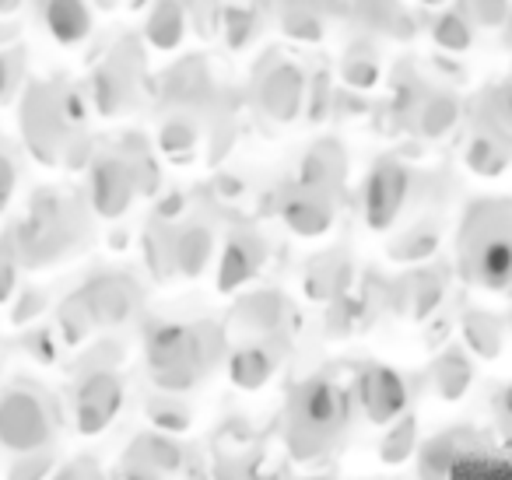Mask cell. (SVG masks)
Returning <instances> with one entry per match:
<instances>
[{
  "label": "cell",
  "instance_id": "1",
  "mask_svg": "<svg viewBox=\"0 0 512 480\" xmlns=\"http://www.w3.org/2000/svg\"><path fill=\"white\" fill-rule=\"evenodd\" d=\"M348 424L344 393L327 379H306L292 389L285 407V445L295 459H320Z\"/></svg>",
  "mask_w": 512,
  "mask_h": 480
},
{
  "label": "cell",
  "instance_id": "2",
  "mask_svg": "<svg viewBox=\"0 0 512 480\" xmlns=\"http://www.w3.org/2000/svg\"><path fill=\"white\" fill-rule=\"evenodd\" d=\"M463 263L477 284L512 288V218L495 207H477L463 228Z\"/></svg>",
  "mask_w": 512,
  "mask_h": 480
},
{
  "label": "cell",
  "instance_id": "3",
  "mask_svg": "<svg viewBox=\"0 0 512 480\" xmlns=\"http://www.w3.org/2000/svg\"><path fill=\"white\" fill-rule=\"evenodd\" d=\"M148 365L158 386L176 396L193 389L211 372L204 351H200L197 326H193V330L190 326H162L148 344Z\"/></svg>",
  "mask_w": 512,
  "mask_h": 480
},
{
  "label": "cell",
  "instance_id": "4",
  "mask_svg": "<svg viewBox=\"0 0 512 480\" xmlns=\"http://www.w3.org/2000/svg\"><path fill=\"white\" fill-rule=\"evenodd\" d=\"M53 438V417L32 389H4L0 393V449L39 452Z\"/></svg>",
  "mask_w": 512,
  "mask_h": 480
},
{
  "label": "cell",
  "instance_id": "5",
  "mask_svg": "<svg viewBox=\"0 0 512 480\" xmlns=\"http://www.w3.org/2000/svg\"><path fill=\"white\" fill-rule=\"evenodd\" d=\"M123 407V382L113 368H92L78 382L74 393V417L81 435H102L116 421Z\"/></svg>",
  "mask_w": 512,
  "mask_h": 480
},
{
  "label": "cell",
  "instance_id": "6",
  "mask_svg": "<svg viewBox=\"0 0 512 480\" xmlns=\"http://www.w3.org/2000/svg\"><path fill=\"white\" fill-rule=\"evenodd\" d=\"M183 466V449L162 431H141L130 438L120 459L123 480H169Z\"/></svg>",
  "mask_w": 512,
  "mask_h": 480
},
{
  "label": "cell",
  "instance_id": "7",
  "mask_svg": "<svg viewBox=\"0 0 512 480\" xmlns=\"http://www.w3.org/2000/svg\"><path fill=\"white\" fill-rule=\"evenodd\" d=\"M358 400L372 424L390 428L407 410V382L397 368L390 365H369L358 375Z\"/></svg>",
  "mask_w": 512,
  "mask_h": 480
},
{
  "label": "cell",
  "instance_id": "8",
  "mask_svg": "<svg viewBox=\"0 0 512 480\" xmlns=\"http://www.w3.org/2000/svg\"><path fill=\"white\" fill-rule=\"evenodd\" d=\"M407 193V176L400 165L383 162L376 172H372L369 186H365V218H369L372 228H386L393 218H397L400 204H404Z\"/></svg>",
  "mask_w": 512,
  "mask_h": 480
},
{
  "label": "cell",
  "instance_id": "9",
  "mask_svg": "<svg viewBox=\"0 0 512 480\" xmlns=\"http://www.w3.org/2000/svg\"><path fill=\"white\" fill-rule=\"evenodd\" d=\"M85 298L92 305L95 323H123L134 309V291L123 277H99L85 291Z\"/></svg>",
  "mask_w": 512,
  "mask_h": 480
},
{
  "label": "cell",
  "instance_id": "10",
  "mask_svg": "<svg viewBox=\"0 0 512 480\" xmlns=\"http://www.w3.org/2000/svg\"><path fill=\"white\" fill-rule=\"evenodd\" d=\"M134 193V179L123 162H102L95 172V207L102 214H123L127 200Z\"/></svg>",
  "mask_w": 512,
  "mask_h": 480
},
{
  "label": "cell",
  "instance_id": "11",
  "mask_svg": "<svg viewBox=\"0 0 512 480\" xmlns=\"http://www.w3.org/2000/svg\"><path fill=\"white\" fill-rule=\"evenodd\" d=\"M281 211L299 235H320L330 225V204L320 190H299L295 197H288Z\"/></svg>",
  "mask_w": 512,
  "mask_h": 480
},
{
  "label": "cell",
  "instance_id": "12",
  "mask_svg": "<svg viewBox=\"0 0 512 480\" xmlns=\"http://www.w3.org/2000/svg\"><path fill=\"white\" fill-rule=\"evenodd\" d=\"M271 375H274V358L264 347H242L228 361V379H232V386L246 389V393L264 389L271 382Z\"/></svg>",
  "mask_w": 512,
  "mask_h": 480
},
{
  "label": "cell",
  "instance_id": "13",
  "mask_svg": "<svg viewBox=\"0 0 512 480\" xmlns=\"http://www.w3.org/2000/svg\"><path fill=\"white\" fill-rule=\"evenodd\" d=\"M470 382H474V368H470V361L463 358L460 351H446L439 361H435L432 386H435V393H439L442 400L456 403L470 389Z\"/></svg>",
  "mask_w": 512,
  "mask_h": 480
},
{
  "label": "cell",
  "instance_id": "14",
  "mask_svg": "<svg viewBox=\"0 0 512 480\" xmlns=\"http://www.w3.org/2000/svg\"><path fill=\"white\" fill-rule=\"evenodd\" d=\"M414 449H418V424H414V417L393 421L390 428H386L383 442H379V456H383V463H390V466L407 463V459L414 456Z\"/></svg>",
  "mask_w": 512,
  "mask_h": 480
},
{
  "label": "cell",
  "instance_id": "15",
  "mask_svg": "<svg viewBox=\"0 0 512 480\" xmlns=\"http://www.w3.org/2000/svg\"><path fill=\"white\" fill-rule=\"evenodd\" d=\"M463 337H467L470 351H477L481 358H498L502 351V330L488 312H470L463 323Z\"/></svg>",
  "mask_w": 512,
  "mask_h": 480
},
{
  "label": "cell",
  "instance_id": "16",
  "mask_svg": "<svg viewBox=\"0 0 512 480\" xmlns=\"http://www.w3.org/2000/svg\"><path fill=\"white\" fill-rule=\"evenodd\" d=\"M148 417L162 435H179V431L190 428L193 414L183 400H176V393H165V396H155L148 403Z\"/></svg>",
  "mask_w": 512,
  "mask_h": 480
},
{
  "label": "cell",
  "instance_id": "17",
  "mask_svg": "<svg viewBox=\"0 0 512 480\" xmlns=\"http://www.w3.org/2000/svg\"><path fill=\"white\" fill-rule=\"evenodd\" d=\"M239 316H242V323H246V326L267 333V330H274V326L281 323V316H285V305H281V298L274 295V291H260V295L246 298V302L239 305Z\"/></svg>",
  "mask_w": 512,
  "mask_h": 480
},
{
  "label": "cell",
  "instance_id": "18",
  "mask_svg": "<svg viewBox=\"0 0 512 480\" xmlns=\"http://www.w3.org/2000/svg\"><path fill=\"white\" fill-rule=\"evenodd\" d=\"M256 267H260V256L246 242H232L225 249V263H221V291H232L235 284L249 281Z\"/></svg>",
  "mask_w": 512,
  "mask_h": 480
},
{
  "label": "cell",
  "instance_id": "19",
  "mask_svg": "<svg viewBox=\"0 0 512 480\" xmlns=\"http://www.w3.org/2000/svg\"><path fill=\"white\" fill-rule=\"evenodd\" d=\"M92 326H95L92 305H88L85 291H81V295H74L71 302L60 309V333H64L67 344H81V340L92 333Z\"/></svg>",
  "mask_w": 512,
  "mask_h": 480
},
{
  "label": "cell",
  "instance_id": "20",
  "mask_svg": "<svg viewBox=\"0 0 512 480\" xmlns=\"http://www.w3.org/2000/svg\"><path fill=\"white\" fill-rule=\"evenodd\" d=\"M449 466H453V435H439L421 449L418 473L421 480H446Z\"/></svg>",
  "mask_w": 512,
  "mask_h": 480
},
{
  "label": "cell",
  "instance_id": "21",
  "mask_svg": "<svg viewBox=\"0 0 512 480\" xmlns=\"http://www.w3.org/2000/svg\"><path fill=\"white\" fill-rule=\"evenodd\" d=\"M207 253H211V239H207V232H200V228H190V232L176 242V260L186 274H200L207 263Z\"/></svg>",
  "mask_w": 512,
  "mask_h": 480
},
{
  "label": "cell",
  "instance_id": "22",
  "mask_svg": "<svg viewBox=\"0 0 512 480\" xmlns=\"http://www.w3.org/2000/svg\"><path fill=\"white\" fill-rule=\"evenodd\" d=\"M53 473L50 452H18L8 463V480H46Z\"/></svg>",
  "mask_w": 512,
  "mask_h": 480
},
{
  "label": "cell",
  "instance_id": "23",
  "mask_svg": "<svg viewBox=\"0 0 512 480\" xmlns=\"http://www.w3.org/2000/svg\"><path fill=\"white\" fill-rule=\"evenodd\" d=\"M502 162L505 158H495V144H474V151H470V165L477 172H498Z\"/></svg>",
  "mask_w": 512,
  "mask_h": 480
},
{
  "label": "cell",
  "instance_id": "24",
  "mask_svg": "<svg viewBox=\"0 0 512 480\" xmlns=\"http://www.w3.org/2000/svg\"><path fill=\"white\" fill-rule=\"evenodd\" d=\"M449 120H453L449 102H435V106L425 113V120H421V127H425V134H442V130L449 127Z\"/></svg>",
  "mask_w": 512,
  "mask_h": 480
},
{
  "label": "cell",
  "instance_id": "25",
  "mask_svg": "<svg viewBox=\"0 0 512 480\" xmlns=\"http://www.w3.org/2000/svg\"><path fill=\"white\" fill-rule=\"evenodd\" d=\"M214 480H256L253 470L239 459H225V463L214 466Z\"/></svg>",
  "mask_w": 512,
  "mask_h": 480
},
{
  "label": "cell",
  "instance_id": "26",
  "mask_svg": "<svg viewBox=\"0 0 512 480\" xmlns=\"http://www.w3.org/2000/svg\"><path fill=\"white\" fill-rule=\"evenodd\" d=\"M11 186H15V169H11L8 158H0V211H4V204H8Z\"/></svg>",
  "mask_w": 512,
  "mask_h": 480
},
{
  "label": "cell",
  "instance_id": "27",
  "mask_svg": "<svg viewBox=\"0 0 512 480\" xmlns=\"http://www.w3.org/2000/svg\"><path fill=\"white\" fill-rule=\"evenodd\" d=\"M53 480H99V473L85 463H71V466H64Z\"/></svg>",
  "mask_w": 512,
  "mask_h": 480
},
{
  "label": "cell",
  "instance_id": "28",
  "mask_svg": "<svg viewBox=\"0 0 512 480\" xmlns=\"http://www.w3.org/2000/svg\"><path fill=\"white\" fill-rule=\"evenodd\" d=\"M11 288H15V267L8 256H0V302L11 295Z\"/></svg>",
  "mask_w": 512,
  "mask_h": 480
},
{
  "label": "cell",
  "instance_id": "29",
  "mask_svg": "<svg viewBox=\"0 0 512 480\" xmlns=\"http://www.w3.org/2000/svg\"><path fill=\"white\" fill-rule=\"evenodd\" d=\"M309 480H323V477H309Z\"/></svg>",
  "mask_w": 512,
  "mask_h": 480
},
{
  "label": "cell",
  "instance_id": "30",
  "mask_svg": "<svg viewBox=\"0 0 512 480\" xmlns=\"http://www.w3.org/2000/svg\"><path fill=\"white\" fill-rule=\"evenodd\" d=\"M502 480H512V477H502Z\"/></svg>",
  "mask_w": 512,
  "mask_h": 480
}]
</instances>
